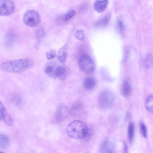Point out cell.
Listing matches in <instances>:
<instances>
[{
	"mask_svg": "<svg viewBox=\"0 0 153 153\" xmlns=\"http://www.w3.org/2000/svg\"><path fill=\"white\" fill-rule=\"evenodd\" d=\"M33 64L32 59L25 58L4 62L1 64L0 68L5 72L19 73L30 69Z\"/></svg>",
	"mask_w": 153,
	"mask_h": 153,
	"instance_id": "obj_1",
	"label": "cell"
},
{
	"mask_svg": "<svg viewBox=\"0 0 153 153\" xmlns=\"http://www.w3.org/2000/svg\"><path fill=\"white\" fill-rule=\"evenodd\" d=\"M87 125L83 122L78 120H73L68 125L66 132L70 137L76 139L85 137L88 132Z\"/></svg>",
	"mask_w": 153,
	"mask_h": 153,
	"instance_id": "obj_2",
	"label": "cell"
},
{
	"mask_svg": "<svg viewBox=\"0 0 153 153\" xmlns=\"http://www.w3.org/2000/svg\"><path fill=\"white\" fill-rule=\"evenodd\" d=\"M23 21L26 25L30 27H34L37 26L40 23L41 16L36 11L29 10L24 14Z\"/></svg>",
	"mask_w": 153,
	"mask_h": 153,
	"instance_id": "obj_3",
	"label": "cell"
},
{
	"mask_svg": "<svg viewBox=\"0 0 153 153\" xmlns=\"http://www.w3.org/2000/svg\"><path fill=\"white\" fill-rule=\"evenodd\" d=\"M114 100V95L111 91L108 90L102 91L98 98V104L100 108L103 109L109 108L113 104Z\"/></svg>",
	"mask_w": 153,
	"mask_h": 153,
	"instance_id": "obj_4",
	"label": "cell"
},
{
	"mask_svg": "<svg viewBox=\"0 0 153 153\" xmlns=\"http://www.w3.org/2000/svg\"><path fill=\"white\" fill-rule=\"evenodd\" d=\"M78 65L80 69L87 74L93 72L95 69V65L93 60L87 54L83 55L80 57Z\"/></svg>",
	"mask_w": 153,
	"mask_h": 153,
	"instance_id": "obj_5",
	"label": "cell"
},
{
	"mask_svg": "<svg viewBox=\"0 0 153 153\" xmlns=\"http://www.w3.org/2000/svg\"><path fill=\"white\" fill-rule=\"evenodd\" d=\"M70 72V68L65 65H59L54 67L51 73L48 75L50 77L60 80H64Z\"/></svg>",
	"mask_w": 153,
	"mask_h": 153,
	"instance_id": "obj_6",
	"label": "cell"
},
{
	"mask_svg": "<svg viewBox=\"0 0 153 153\" xmlns=\"http://www.w3.org/2000/svg\"><path fill=\"white\" fill-rule=\"evenodd\" d=\"M15 5L14 2L10 0L0 1V15L2 16H8L14 11Z\"/></svg>",
	"mask_w": 153,
	"mask_h": 153,
	"instance_id": "obj_7",
	"label": "cell"
},
{
	"mask_svg": "<svg viewBox=\"0 0 153 153\" xmlns=\"http://www.w3.org/2000/svg\"><path fill=\"white\" fill-rule=\"evenodd\" d=\"M0 120H3L5 123L9 126H12L14 124V120L11 115L6 110L3 103L0 102Z\"/></svg>",
	"mask_w": 153,
	"mask_h": 153,
	"instance_id": "obj_8",
	"label": "cell"
},
{
	"mask_svg": "<svg viewBox=\"0 0 153 153\" xmlns=\"http://www.w3.org/2000/svg\"><path fill=\"white\" fill-rule=\"evenodd\" d=\"M96 85V81L94 78L89 76L85 78L83 81V86L86 91H90L93 90Z\"/></svg>",
	"mask_w": 153,
	"mask_h": 153,
	"instance_id": "obj_9",
	"label": "cell"
},
{
	"mask_svg": "<svg viewBox=\"0 0 153 153\" xmlns=\"http://www.w3.org/2000/svg\"><path fill=\"white\" fill-rule=\"evenodd\" d=\"M68 56V45L64 44L59 49L57 55V58L59 61L61 63H64Z\"/></svg>",
	"mask_w": 153,
	"mask_h": 153,
	"instance_id": "obj_10",
	"label": "cell"
},
{
	"mask_svg": "<svg viewBox=\"0 0 153 153\" xmlns=\"http://www.w3.org/2000/svg\"><path fill=\"white\" fill-rule=\"evenodd\" d=\"M114 149L113 143L108 140H104L100 147L101 153H112Z\"/></svg>",
	"mask_w": 153,
	"mask_h": 153,
	"instance_id": "obj_11",
	"label": "cell"
},
{
	"mask_svg": "<svg viewBox=\"0 0 153 153\" xmlns=\"http://www.w3.org/2000/svg\"><path fill=\"white\" fill-rule=\"evenodd\" d=\"M108 4V1L107 0H96L94 2V7L96 11L101 13L105 10Z\"/></svg>",
	"mask_w": 153,
	"mask_h": 153,
	"instance_id": "obj_12",
	"label": "cell"
},
{
	"mask_svg": "<svg viewBox=\"0 0 153 153\" xmlns=\"http://www.w3.org/2000/svg\"><path fill=\"white\" fill-rule=\"evenodd\" d=\"M83 106L80 102H77L74 104L70 110V113L72 115L76 116L81 115L83 112Z\"/></svg>",
	"mask_w": 153,
	"mask_h": 153,
	"instance_id": "obj_13",
	"label": "cell"
},
{
	"mask_svg": "<svg viewBox=\"0 0 153 153\" xmlns=\"http://www.w3.org/2000/svg\"><path fill=\"white\" fill-rule=\"evenodd\" d=\"M132 89L130 83L127 81H125L123 84L122 93L125 97H128L131 94Z\"/></svg>",
	"mask_w": 153,
	"mask_h": 153,
	"instance_id": "obj_14",
	"label": "cell"
},
{
	"mask_svg": "<svg viewBox=\"0 0 153 153\" xmlns=\"http://www.w3.org/2000/svg\"><path fill=\"white\" fill-rule=\"evenodd\" d=\"M67 108L66 106L60 105L58 106L55 114L56 119L57 120H61L66 115Z\"/></svg>",
	"mask_w": 153,
	"mask_h": 153,
	"instance_id": "obj_15",
	"label": "cell"
},
{
	"mask_svg": "<svg viewBox=\"0 0 153 153\" xmlns=\"http://www.w3.org/2000/svg\"><path fill=\"white\" fill-rule=\"evenodd\" d=\"M10 140L8 137L4 134H0V148L2 149H7L9 146Z\"/></svg>",
	"mask_w": 153,
	"mask_h": 153,
	"instance_id": "obj_16",
	"label": "cell"
},
{
	"mask_svg": "<svg viewBox=\"0 0 153 153\" xmlns=\"http://www.w3.org/2000/svg\"><path fill=\"white\" fill-rule=\"evenodd\" d=\"M145 104L146 109L149 112L153 113V94L150 95L146 97Z\"/></svg>",
	"mask_w": 153,
	"mask_h": 153,
	"instance_id": "obj_17",
	"label": "cell"
},
{
	"mask_svg": "<svg viewBox=\"0 0 153 153\" xmlns=\"http://www.w3.org/2000/svg\"><path fill=\"white\" fill-rule=\"evenodd\" d=\"M110 16L107 15L99 19L96 23L95 25L97 27H103L106 26L110 20Z\"/></svg>",
	"mask_w": 153,
	"mask_h": 153,
	"instance_id": "obj_18",
	"label": "cell"
},
{
	"mask_svg": "<svg viewBox=\"0 0 153 153\" xmlns=\"http://www.w3.org/2000/svg\"><path fill=\"white\" fill-rule=\"evenodd\" d=\"M134 131V124L130 122L128 125V137L129 141L131 143L133 140Z\"/></svg>",
	"mask_w": 153,
	"mask_h": 153,
	"instance_id": "obj_19",
	"label": "cell"
},
{
	"mask_svg": "<svg viewBox=\"0 0 153 153\" xmlns=\"http://www.w3.org/2000/svg\"><path fill=\"white\" fill-rule=\"evenodd\" d=\"M74 36L76 39L80 41H84L85 39V32L82 29L77 30L75 33Z\"/></svg>",
	"mask_w": 153,
	"mask_h": 153,
	"instance_id": "obj_20",
	"label": "cell"
},
{
	"mask_svg": "<svg viewBox=\"0 0 153 153\" xmlns=\"http://www.w3.org/2000/svg\"><path fill=\"white\" fill-rule=\"evenodd\" d=\"M76 14L75 10L72 9H69L63 17V20L67 21L73 17Z\"/></svg>",
	"mask_w": 153,
	"mask_h": 153,
	"instance_id": "obj_21",
	"label": "cell"
},
{
	"mask_svg": "<svg viewBox=\"0 0 153 153\" xmlns=\"http://www.w3.org/2000/svg\"><path fill=\"white\" fill-rule=\"evenodd\" d=\"M54 66V65L52 63H46L44 68L45 73L48 75L53 71Z\"/></svg>",
	"mask_w": 153,
	"mask_h": 153,
	"instance_id": "obj_22",
	"label": "cell"
},
{
	"mask_svg": "<svg viewBox=\"0 0 153 153\" xmlns=\"http://www.w3.org/2000/svg\"><path fill=\"white\" fill-rule=\"evenodd\" d=\"M56 56V53L55 51L51 49L47 52L46 54V56L47 59L51 60L53 59Z\"/></svg>",
	"mask_w": 153,
	"mask_h": 153,
	"instance_id": "obj_23",
	"label": "cell"
},
{
	"mask_svg": "<svg viewBox=\"0 0 153 153\" xmlns=\"http://www.w3.org/2000/svg\"><path fill=\"white\" fill-rule=\"evenodd\" d=\"M140 128L142 135L145 138L147 137V128L146 125L143 123L140 124Z\"/></svg>",
	"mask_w": 153,
	"mask_h": 153,
	"instance_id": "obj_24",
	"label": "cell"
},
{
	"mask_svg": "<svg viewBox=\"0 0 153 153\" xmlns=\"http://www.w3.org/2000/svg\"><path fill=\"white\" fill-rule=\"evenodd\" d=\"M118 26L120 31L122 32L123 29L124 25L123 22L120 20H119L118 22Z\"/></svg>",
	"mask_w": 153,
	"mask_h": 153,
	"instance_id": "obj_25",
	"label": "cell"
},
{
	"mask_svg": "<svg viewBox=\"0 0 153 153\" xmlns=\"http://www.w3.org/2000/svg\"><path fill=\"white\" fill-rule=\"evenodd\" d=\"M0 153H4L3 152L1 151Z\"/></svg>",
	"mask_w": 153,
	"mask_h": 153,
	"instance_id": "obj_26",
	"label": "cell"
}]
</instances>
